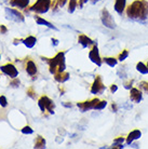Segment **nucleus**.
Here are the masks:
<instances>
[{"label": "nucleus", "mask_w": 148, "mask_h": 149, "mask_svg": "<svg viewBox=\"0 0 148 149\" xmlns=\"http://www.w3.org/2000/svg\"><path fill=\"white\" fill-rule=\"evenodd\" d=\"M126 16L136 21H145L148 16V2L146 0H135L126 8Z\"/></svg>", "instance_id": "f257e3e1"}, {"label": "nucleus", "mask_w": 148, "mask_h": 149, "mask_svg": "<svg viewBox=\"0 0 148 149\" xmlns=\"http://www.w3.org/2000/svg\"><path fill=\"white\" fill-rule=\"evenodd\" d=\"M42 60H45L48 62L50 72L52 74H55L56 72L65 71V68H66V65H65V52L61 51L53 58H45V57H42Z\"/></svg>", "instance_id": "f03ea898"}, {"label": "nucleus", "mask_w": 148, "mask_h": 149, "mask_svg": "<svg viewBox=\"0 0 148 149\" xmlns=\"http://www.w3.org/2000/svg\"><path fill=\"white\" fill-rule=\"evenodd\" d=\"M51 0H37L35 3L31 6L30 11H34L38 14H43L49 11V9L51 8Z\"/></svg>", "instance_id": "7ed1b4c3"}, {"label": "nucleus", "mask_w": 148, "mask_h": 149, "mask_svg": "<svg viewBox=\"0 0 148 149\" xmlns=\"http://www.w3.org/2000/svg\"><path fill=\"white\" fill-rule=\"evenodd\" d=\"M38 106L41 109V111L45 112V110H48L50 113H54V103L50 100L47 95H42V96L38 100Z\"/></svg>", "instance_id": "20e7f679"}, {"label": "nucleus", "mask_w": 148, "mask_h": 149, "mask_svg": "<svg viewBox=\"0 0 148 149\" xmlns=\"http://www.w3.org/2000/svg\"><path fill=\"white\" fill-rule=\"evenodd\" d=\"M6 17L10 21H13L15 23H24L25 22V17L23 16L21 12H19L15 9H11V8H6Z\"/></svg>", "instance_id": "39448f33"}, {"label": "nucleus", "mask_w": 148, "mask_h": 149, "mask_svg": "<svg viewBox=\"0 0 148 149\" xmlns=\"http://www.w3.org/2000/svg\"><path fill=\"white\" fill-rule=\"evenodd\" d=\"M101 21L103 23V25L107 28H110V29H114L116 27V23L114 17L111 16V14L108 12L107 9H103L102 12H101Z\"/></svg>", "instance_id": "423d86ee"}, {"label": "nucleus", "mask_w": 148, "mask_h": 149, "mask_svg": "<svg viewBox=\"0 0 148 149\" xmlns=\"http://www.w3.org/2000/svg\"><path fill=\"white\" fill-rule=\"evenodd\" d=\"M106 86H104L103 80H102V77L100 74H97L94 82H93L92 86H91V93L92 94H102L105 91Z\"/></svg>", "instance_id": "0eeeda50"}, {"label": "nucleus", "mask_w": 148, "mask_h": 149, "mask_svg": "<svg viewBox=\"0 0 148 149\" xmlns=\"http://www.w3.org/2000/svg\"><path fill=\"white\" fill-rule=\"evenodd\" d=\"M100 102V98L98 97H94L91 101H85V102H80L78 103L77 106L79 107V109L81 110L82 112H85L90 110V109H94V107L96 106V104Z\"/></svg>", "instance_id": "6e6552de"}, {"label": "nucleus", "mask_w": 148, "mask_h": 149, "mask_svg": "<svg viewBox=\"0 0 148 149\" xmlns=\"http://www.w3.org/2000/svg\"><path fill=\"white\" fill-rule=\"evenodd\" d=\"M0 69H1V71H2L4 74L9 76L11 79H14L19 76V70H17V69L15 68L14 65L11 63H8V64H6V65H3V66H1Z\"/></svg>", "instance_id": "1a4fd4ad"}, {"label": "nucleus", "mask_w": 148, "mask_h": 149, "mask_svg": "<svg viewBox=\"0 0 148 149\" xmlns=\"http://www.w3.org/2000/svg\"><path fill=\"white\" fill-rule=\"evenodd\" d=\"M89 58L91 60V62H93L94 64H96L97 66H102L103 58H102L100 55L97 45H93V48L91 49V51L89 52Z\"/></svg>", "instance_id": "9d476101"}, {"label": "nucleus", "mask_w": 148, "mask_h": 149, "mask_svg": "<svg viewBox=\"0 0 148 149\" xmlns=\"http://www.w3.org/2000/svg\"><path fill=\"white\" fill-rule=\"evenodd\" d=\"M143 98V94H142V91L137 88H132L130 89V100L135 103V104H138L140 102L142 101Z\"/></svg>", "instance_id": "9b49d317"}, {"label": "nucleus", "mask_w": 148, "mask_h": 149, "mask_svg": "<svg viewBox=\"0 0 148 149\" xmlns=\"http://www.w3.org/2000/svg\"><path fill=\"white\" fill-rule=\"evenodd\" d=\"M142 136V132L140 130H133L132 132H130L128 136H126V144L130 145V144H132L134 141H136L138 138H141Z\"/></svg>", "instance_id": "f8f14e48"}, {"label": "nucleus", "mask_w": 148, "mask_h": 149, "mask_svg": "<svg viewBox=\"0 0 148 149\" xmlns=\"http://www.w3.org/2000/svg\"><path fill=\"white\" fill-rule=\"evenodd\" d=\"M25 69L29 76H35V74H37V66H36V64L34 63L31 60L26 61Z\"/></svg>", "instance_id": "ddd939ff"}, {"label": "nucleus", "mask_w": 148, "mask_h": 149, "mask_svg": "<svg viewBox=\"0 0 148 149\" xmlns=\"http://www.w3.org/2000/svg\"><path fill=\"white\" fill-rule=\"evenodd\" d=\"M78 42L82 45V48H87V47H89L91 45H94L92 39H90L87 35H83V34L78 36Z\"/></svg>", "instance_id": "4468645a"}, {"label": "nucleus", "mask_w": 148, "mask_h": 149, "mask_svg": "<svg viewBox=\"0 0 148 149\" xmlns=\"http://www.w3.org/2000/svg\"><path fill=\"white\" fill-rule=\"evenodd\" d=\"M126 0H115V11L118 14H122L123 11L126 10Z\"/></svg>", "instance_id": "2eb2a0df"}, {"label": "nucleus", "mask_w": 148, "mask_h": 149, "mask_svg": "<svg viewBox=\"0 0 148 149\" xmlns=\"http://www.w3.org/2000/svg\"><path fill=\"white\" fill-rule=\"evenodd\" d=\"M54 79L55 81L59 82V83H64L66 82L68 79H69V74L66 72V71H62V72H56L54 74Z\"/></svg>", "instance_id": "dca6fc26"}, {"label": "nucleus", "mask_w": 148, "mask_h": 149, "mask_svg": "<svg viewBox=\"0 0 148 149\" xmlns=\"http://www.w3.org/2000/svg\"><path fill=\"white\" fill-rule=\"evenodd\" d=\"M36 42H37V39H36V37H34V36H28L27 38L23 39V43L28 49L34 48L35 45H36Z\"/></svg>", "instance_id": "f3484780"}, {"label": "nucleus", "mask_w": 148, "mask_h": 149, "mask_svg": "<svg viewBox=\"0 0 148 149\" xmlns=\"http://www.w3.org/2000/svg\"><path fill=\"white\" fill-rule=\"evenodd\" d=\"M36 22H37L38 25H43L45 27H49V28H51V29H54V30H57L54 25H52L51 23L48 22V21H45V19H42V17H39V16H36Z\"/></svg>", "instance_id": "a211bd4d"}, {"label": "nucleus", "mask_w": 148, "mask_h": 149, "mask_svg": "<svg viewBox=\"0 0 148 149\" xmlns=\"http://www.w3.org/2000/svg\"><path fill=\"white\" fill-rule=\"evenodd\" d=\"M11 4L13 7H17L20 9H24L29 4V0H12Z\"/></svg>", "instance_id": "6ab92c4d"}, {"label": "nucleus", "mask_w": 148, "mask_h": 149, "mask_svg": "<svg viewBox=\"0 0 148 149\" xmlns=\"http://www.w3.org/2000/svg\"><path fill=\"white\" fill-rule=\"evenodd\" d=\"M103 62L105 64H107L109 67H115L118 63V60L116 57H112V56H106L103 58Z\"/></svg>", "instance_id": "aec40b11"}, {"label": "nucleus", "mask_w": 148, "mask_h": 149, "mask_svg": "<svg viewBox=\"0 0 148 149\" xmlns=\"http://www.w3.org/2000/svg\"><path fill=\"white\" fill-rule=\"evenodd\" d=\"M136 70L138 71V72L143 74H148V67H147V65H146L145 63H143V62H138V63L136 64Z\"/></svg>", "instance_id": "412c9836"}, {"label": "nucleus", "mask_w": 148, "mask_h": 149, "mask_svg": "<svg viewBox=\"0 0 148 149\" xmlns=\"http://www.w3.org/2000/svg\"><path fill=\"white\" fill-rule=\"evenodd\" d=\"M35 148H45V139L41 136H38L35 142Z\"/></svg>", "instance_id": "4be33fe9"}, {"label": "nucleus", "mask_w": 148, "mask_h": 149, "mask_svg": "<svg viewBox=\"0 0 148 149\" xmlns=\"http://www.w3.org/2000/svg\"><path fill=\"white\" fill-rule=\"evenodd\" d=\"M128 56H129V51H128L126 49H124V50H122V51L118 54L117 60H118L119 62H123V61H126V58H128Z\"/></svg>", "instance_id": "5701e85b"}, {"label": "nucleus", "mask_w": 148, "mask_h": 149, "mask_svg": "<svg viewBox=\"0 0 148 149\" xmlns=\"http://www.w3.org/2000/svg\"><path fill=\"white\" fill-rule=\"evenodd\" d=\"M77 6H78V0H69V3H68V12H69V13H74Z\"/></svg>", "instance_id": "b1692460"}, {"label": "nucleus", "mask_w": 148, "mask_h": 149, "mask_svg": "<svg viewBox=\"0 0 148 149\" xmlns=\"http://www.w3.org/2000/svg\"><path fill=\"white\" fill-rule=\"evenodd\" d=\"M124 141H126V138L123 137V136H119V137L114 139V145L117 146V148H122V144Z\"/></svg>", "instance_id": "393cba45"}, {"label": "nucleus", "mask_w": 148, "mask_h": 149, "mask_svg": "<svg viewBox=\"0 0 148 149\" xmlns=\"http://www.w3.org/2000/svg\"><path fill=\"white\" fill-rule=\"evenodd\" d=\"M106 106H107V102L106 101H100L96 104V106L94 107V109H95V110H102V109H104Z\"/></svg>", "instance_id": "a878e982"}, {"label": "nucleus", "mask_w": 148, "mask_h": 149, "mask_svg": "<svg viewBox=\"0 0 148 149\" xmlns=\"http://www.w3.org/2000/svg\"><path fill=\"white\" fill-rule=\"evenodd\" d=\"M21 132H22L23 134H25V135H29V134H33L34 130L29 127V125H25V127L21 130Z\"/></svg>", "instance_id": "bb28decb"}, {"label": "nucleus", "mask_w": 148, "mask_h": 149, "mask_svg": "<svg viewBox=\"0 0 148 149\" xmlns=\"http://www.w3.org/2000/svg\"><path fill=\"white\" fill-rule=\"evenodd\" d=\"M0 106H1V107H7L8 106V101L4 95H1V96H0Z\"/></svg>", "instance_id": "cd10ccee"}, {"label": "nucleus", "mask_w": 148, "mask_h": 149, "mask_svg": "<svg viewBox=\"0 0 148 149\" xmlns=\"http://www.w3.org/2000/svg\"><path fill=\"white\" fill-rule=\"evenodd\" d=\"M140 88H141L142 90H144L146 93H148V82L142 81L141 83H140Z\"/></svg>", "instance_id": "c85d7f7f"}, {"label": "nucleus", "mask_w": 148, "mask_h": 149, "mask_svg": "<svg viewBox=\"0 0 148 149\" xmlns=\"http://www.w3.org/2000/svg\"><path fill=\"white\" fill-rule=\"evenodd\" d=\"M59 0H53V2L51 3V8L53 11H56L57 9H59Z\"/></svg>", "instance_id": "c756f323"}, {"label": "nucleus", "mask_w": 148, "mask_h": 149, "mask_svg": "<svg viewBox=\"0 0 148 149\" xmlns=\"http://www.w3.org/2000/svg\"><path fill=\"white\" fill-rule=\"evenodd\" d=\"M10 86H13V88H17V86H20V80L17 78H14L13 80L11 81V83H10Z\"/></svg>", "instance_id": "7c9ffc66"}, {"label": "nucleus", "mask_w": 148, "mask_h": 149, "mask_svg": "<svg viewBox=\"0 0 148 149\" xmlns=\"http://www.w3.org/2000/svg\"><path fill=\"white\" fill-rule=\"evenodd\" d=\"M35 92H34V90H33V88H29V89L27 90V95H28V96L29 97H31V98H35Z\"/></svg>", "instance_id": "2f4dec72"}, {"label": "nucleus", "mask_w": 148, "mask_h": 149, "mask_svg": "<svg viewBox=\"0 0 148 149\" xmlns=\"http://www.w3.org/2000/svg\"><path fill=\"white\" fill-rule=\"evenodd\" d=\"M132 83H133V80H129L128 82L124 83V88H126V90L132 89V88H133V86H132Z\"/></svg>", "instance_id": "473e14b6"}, {"label": "nucleus", "mask_w": 148, "mask_h": 149, "mask_svg": "<svg viewBox=\"0 0 148 149\" xmlns=\"http://www.w3.org/2000/svg\"><path fill=\"white\" fill-rule=\"evenodd\" d=\"M109 90H110L111 93H115V92H117V90H118V86L117 84H111Z\"/></svg>", "instance_id": "72a5a7b5"}, {"label": "nucleus", "mask_w": 148, "mask_h": 149, "mask_svg": "<svg viewBox=\"0 0 148 149\" xmlns=\"http://www.w3.org/2000/svg\"><path fill=\"white\" fill-rule=\"evenodd\" d=\"M0 31H1V34H7L8 28L4 26V25H1V26H0Z\"/></svg>", "instance_id": "f704fd0d"}, {"label": "nucleus", "mask_w": 148, "mask_h": 149, "mask_svg": "<svg viewBox=\"0 0 148 149\" xmlns=\"http://www.w3.org/2000/svg\"><path fill=\"white\" fill-rule=\"evenodd\" d=\"M88 1H89V0H79V1H78V4H79V8H82V7H83V4L87 3Z\"/></svg>", "instance_id": "c9c22d12"}, {"label": "nucleus", "mask_w": 148, "mask_h": 149, "mask_svg": "<svg viewBox=\"0 0 148 149\" xmlns=\"http://www.w3.org/2000/svg\"><path fill=\"white\" fill-rule=\"evenodd\" d=\"M111 109L114 110V112H117V110H118V106H117L116 103H112V104H111Z\"/></svg>", "instance_id": "e433bc0d"}, {"label": "nucleus", "mask_w": 148, "mask_h": 149, "mask_svg": "<svg viewBox=\"0 0 148 149\" xmlns=\"http://www.w3.org/2000/svg\"><path fill=\"white\" fill-rule=\"evenodd\" d=\"M66 2H67V0H59V8H61V7H64Z\"/></svg>", "instance_id": "4c0bfd02"}, {"label": "nucleus", "mask_w": 148, "mask_h": 149, "mask_svg": "<svg viewBox=\"0 0 148 149\" xmlns=\"http://www.w3.org/2000/svg\"><path fill=\"white\" fill-rule=\"evenodd\" d=\"M52 43L54 45H59V40L57 39H54V38H52Z\"/></svg>", "instance_id": "58836bf2"}, {"label": "nucleus", "mask_w": 148, "mask_h": 149, "mask_svg": "<svg viewBox=\"0 0 148 149\" xmlns=\"http://www.w3.org/2000/svg\"><path fill=\"white\" fill-rule=\"evenodd\" d=\"M146 65H147V67H148V62H147V64H146Z\"/></svg>", "instance_id": "ea45409f"}, {"label": "nucleus", "mask_w": 148, "mask_h": 149, "mask_svg": "<svg viewBox=\"0 0 148 149\" xmlns=\"http://www.w3.org/2000/svg\"><path fill=\"white\" fill-rule=\"evenodd\" d=\"M0 60H1V55H0Z\"/></svg>", "instance_id": "a19ab883"}]
</instances>
